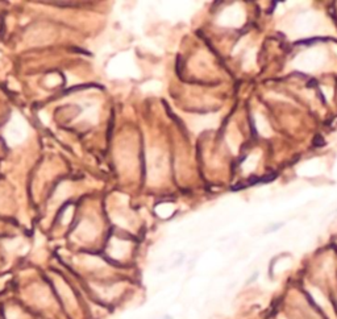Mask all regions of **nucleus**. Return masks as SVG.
<instances>
[{
	"instance_id": "f257e3e1",
	"label": "nucleus",
	"mask_w": 337,
	"mask_h": 319,
	"mask_svg": "<svg viewBox=\"0 0 337 319\" xmlns=\"http://www.w3.org/2000/svg\"><path fill=\"white\" fill-rule=\"evenodd\" d=\"M28 136V125L23 116L19 114H14L12 119L4 129V138L8 141L11 147L23 143Z\"/></svg>"
},
{
	"instance_id": "f03ea898",
	"label": "nucleus",
	"mask_w": 337,
	"mask_h": 319,
	"mask_svg": "<svg viewBox=\"0 0 337 319\" xmlns=\"http://www.w3.org/2000/svg\"><path fill=\"white\" fill-rule=\"evenodd\" d=\"M95 235H97L95 225H93L90 220H83V222L78 225L77 236H79V239H82V240H91Z\"/></svg>"
},
{
	"instance_id": "7ed1b4c3",
	"label": "nucleus",
	"mask_w": 337,
	"mask_h": 319,
	"mask_svg": "<svg viewBox=\"0 0 337 319\" xmlns=\"http://www.w3.org/2000/svg\"><path fill=\"white\" fill-rule=\"evenodd\" d=\"M70 192H71V186L69 185V184H61V185L57 188V190H56V193H54V199L57 202L62 201V199L69 197Z\"/></svg>"
},
{
	"instance_id": "20e7f679",
	"label": "nucleus",
	"mask_w": 337,
	"mask_h": 319,
	"mask_svg": "<svg viewBox=\"0 0 337 319\" xmlns=\"http://www.w3.org/2000/svg\"><path fill=\"white\" fill-rule=\"evenodd\" d=\"M71 214H73V207H71V206H69V207L66 208V212H65L64 219H62V223H64V224H67V223L70 222Z\"/></svg>"
},
{
	"instance_id": "39448f33",
	"label": "nucleus",
	"mask_w": 337,
	"mask_h": 319,
	"mask_svg": "<svg viewBox=\"0 0 337 319\" xmlns=\"http://www.w3.org/2000/svg\"><path fill=\"white\" fill-rule=\"evenodd\" d=\"M40 118H41V120H43V123H45V124H47V123H49V116L46 115V112H43V111L41 112Z\"/></svg>"
}]
</instances>
